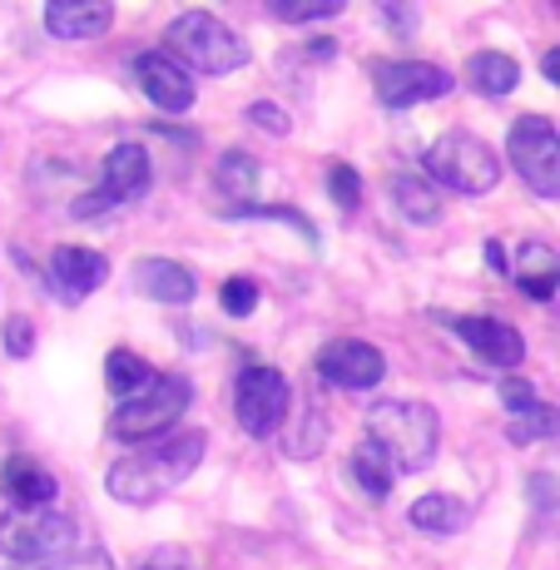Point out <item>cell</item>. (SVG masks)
<instances>
[{
    "label": "cell",
    "mask_w": 560,
    "mask_h": 570,
    "mask_svg": "<svg viewBox=\"0 0 560 570\" xmlns=\"http://www.w3.org/2000/svg\"><path fill=\"white\" fill-rule=\"evenodd\" d=\"M327 194H333L337 208H357L362 204V179L353 164H333V174H327Z\"/></svg>",
    "instance_id": "cell-30"
},
{
    "label": "cell",
    "mask_w": 560,
    "mask_h": 570,
    "mask_svg": "<svg viewBox=\"0 0 560 570\" xmlns=\"http://www.w3.org/2000/svg\"><path fill=\"white\" fill-rule=\"evenodd\" d=\"M546 436H560V407L541 402V407L521 412L507 422V442L511 446H531V442H546Z\"/></svg>",
    "instance_id": "cell-25"
},
{
    "label": "cell",
    "mask_w": 560,
    "mask_h": 570,
    "mask_svg": "<svg viewBox=\"0 0 560 570\" xmlns=\"http://www.w3.org/2000/svg\"><path fill=\"white\" fill-rule=\"evenodd\" d=\"M288 377H283L278 367H248L244 377H238L234 387V416L238 426H244L248 436H273L283 426V416H288Z\"/></svg>",
    "instance_id": "cell-8"
},
{
    "label": "cell",
    "mask_w": 560,
    "mask_h": 570,
    "mask_svg": "<svg viewBox=\"0 0 560 570\" xmlns=\"http://www.w3.org/2000/svg\"><path fill=\"white\" fill-rule=\"evenodd\" d=\"M317 377L343 392H372L387 377V357H382V347L362 343V337H337L317 353Z\"/></svg>",
    "instance_id": "cell-11"
},
{
    "label": "cell",
    "mask_w": 560,
    "mask_h": 570,
    "mask_svg": "<svg viewBox=\"0 0 560 570\" xmlns=\"http://www.w3.org/2000/svg\"><path fill=\"white\" fill-rule=\"evenodd\" d=\"M218 303H224L228 317H248L258 308V283L254 278H228L224 288H218Z\"/></svg>",
    "instance_id": "cell-29"
},
{
    "label": "cell",
    "mask_w": 560,
    "mask_h": 570,
    "mask_svg": "<svg viewBox=\"0 0 560 570\" xmlns=\"http://www.w3.org/2000/svg\"><path fill=\"white\" fill-rule=\"evenodd\" d=\"M80 546V525L60 511H6L0 517V556L16 566H65Z\"/></svg>",
    "instance_id": "cell-4"
},
{
    "label": "cell",
    "mask_w": 560,
    "mask_h": 570,
    "mask_svg": "<svg viewBox=\"0 0 560 570\" xmlns=\"http://www.w3.org/2000/svg\"><path fill=\"white\" fill-rule=\"evenodd\" d=\"M452 75L442 65H426V60H382L372 65V90L387 109H412L426 100H442L452 95Z\"/></svg>",
    "instance_id": "cell-10"
},
{
    "label": "cell",
    "mask_w": 560,
    "mask_h": 570,
    "mask_svg": "<svg viewBox=\"0 0 560 570\" xmlns=\"http://www.w3.org/2000/svg\"><path fill=\"white\" fill-rule=\"evenodd\" d=\"M204 452H208L204 432H174V436H164L159 446H149V452H135L109 466L105 491L115 501H125V507H154L159 497H169L174 487H184V481L194 476Z\"/></svg>",
    "instance_id": "cell-1"
},
{
    "label": "cell",
    "mask_w": 560,
    "mask_h": 570,
    "mask_svg": "<svg viewBox=\"0 0 560 570\" xmlns=\"http://www.w3.org/2000/svg\"><path fill=\"white\" fill-rule=\"evenodd\" d=\"M327 446V416L317 412V402H303V416L298 426H293V436L283 442V452L288 456H317Z\"/></svg>",
    "instance_id": "cell-26"
},
{
    "label": "cell",
    "mask_w": 560,
    "mask_h": 570,
    "mask_svg": "<svg viewBox=\"0 0 560 570\" xmlns=\"http://www.w3.org/2000/svg\"><path fill=\"white\" fill-rule=\"evenodd\" d=\"M135 75H139L145 100L154 109H164V115H184V109L194 105V75L184 70L169 50H145L135 60Z\"/></svg>",
    "instance_id": "cell-13"
},
{
    "label": "cell",
    "mask_w": 560,
    "mask_h": 570,
    "mask_svg": "<svg viewBox=\"0 0 560 570\" xmlns=\"http://www.w3.org/2000/svg\"><path fill=\"white\" fill-rule=\"evenodd\" d=\"M541 70H546V80H551V85H560V50L541 55Z\"/></svg>",
    "instance_id": "cell-37"
},
{
    "label": "cell",
    "mask_w": 560,
    "mask_h": 570,
    "mask_svg": "<svg viewBox=\"0 0 560 570\" xmlns=\"http://www.w3.org/2000/svg\"><path fill=\"white\" fill-rule=\"evenodd\" d=\"M466 85L481 95H511L521 85V65L501 50H481L466 60Z\"/></svg>",
    "instance_id": "cell-20"
},
{
    "label": "cell",
    "mask_w": 560,
    "mask_h": 570,
    "mask_svg": "<svg viewBox=\"0 0 560 570\" xmlns=\"http://www.w3.org/2000/svg\"><path fill=\"white\" fill-rule=\"evenodd\" d=\"M501 402H507V412H511V416L541 407V397H536V387H531L525 377H507V382H501Z\"/></svg>",
    "instance_id": "cell-31"
},
{
    "label": "cell",
    "mask_w": 560,
    "mask_h": 570,
    "mask_svg": "<svg viewBox=\"0 0 560 570\" xmlns=\"http://www.w3.org/2000/svg\"><path fill=\"white\" fill-rule=\"evenodd\" d=\"M189 402H194L189 377L169 372L149 392H139L135 402H119V412L109 416V436L115 442H164V432L189 412Z\"/></svg>",
    "instance_id": "cell-5"
},
{
    "label": "cell",
    "mask_w": 560,
    "mask_h": 570,
    "mask_svg": "<svg viewBox=\"0 0 560 570\" xmlns=\"http://www.w3.org/2000/svg\"><path fill=\"white\" fill-rule=\"evenodd\" d=\"M367 436L392 456L397 471H426L436 462V446H442V426L436 412L426 402H372L367 412Z\"/></svg>",
    "instance_id": "cell-2"
},
{
    "label": "cell",
    "mask_w": 560,
    "mask_h": 570,
    "mask_svg": "<svg viewBox=\"0 0 560 570\" xmlns=\"http://www.w3.org/2000/svg\"><path fill=\"white\" fill-rule=\"evenodd\" d=\"M164 40H169V55L189 75L194 70L199 75H234L248 65V46L218 16H208V10H184V16H174V26Z\"/></svg>",
    "instance_id": "cell-3"
},
{
    "label": "cell",
    "mask_w": 560,
    "mask_h": 570,
    "mask_svg": "<svg viewBox=\"0 0 560 570\" xmlns=\"http://www.w3.org/2000/svg\"><path fill=\"white\" fill-rule=\"evenodd\" d=\"M337 10H343V0H268V16L283 26H307V20L337 16Z\"/></svg>",
    "instance_id": "cell-27"
},
{
    "label": "cell",
    "mask_w": 560,
    "mask_h": 570,
    "mask_svg": "<svg viewBox=\"0 0 560 570\" xmlns=\"http://www.w3.org/2000/svg\"><path fill=\"white\" fill-rule=\"evenodd\" d=\"M30 347H36V327H30L26 313L6 317V353L10 357H30Z\"/></svg>",
    "instance_id": "cell-32"
},
{
    "label": "cell",
    "mask_w": 560,
    "mask_h": 570,
    "mask_svg": "<svg viewBox=\"0 0 560 570\" xmlns=\"http://www.w3.org/2000/svg\"><path fill=\"white\" fill-rule=\"evenodd\" d=\"M507 149H511L515 174L531 184V194L560 199V135L551 119H541V115L515 119L507 135Z\"/></svg>",
    "instance_id": "cell-7"
},
{
    "label": "cell",
    "mask_w": 560,
    "mask_h": 570,
    "mask_svg": "<svg viewBox=\"0 0 560 570\" xmlns=\"http://www.w3.org/2000/svg\"><path fill=\"white\" fill-rule=\"evenodd\" d=\"M422 164L436 184H446V189H456V194H491L497 179H501L497 149L477 135H461V129L442 135L436 145H426Z\"/></svg>",
    "instance_id": "cell-6"
},
{
    "label": "cell",
    "mask_w": 560,
    "mask_h": 570,
    "mask_svg": "<svg viewBox=\"0 0 560 570\" xmlns=\"http://www.w3.org/2000/svg\"><path fill=\"white\" fill-rule=\"evenodd\" d=\"M214 179H218V189H224L228 199H254V189H258V159L244 155V149H224Z\"/></svg>",
    "instance_id": "cell-24"
},
{
    "label": "cell",
    "mask_w": 560,
    "mask_h": 570,
    "mask_svg": "<svg viewBox=\"0 0 560 570\" xmlns=\"http://www.w3.org/2000/svg\"><path fill=\"white\" fill-rule=\"evenodd\" d=\"M115 20L105 0H55L46 6V30L55 40H100Z\"/></svg>",
    "instance_id": "cell-17"
},
{
    "label": "cell",
    "mask_w": 560,
    "mask_h": 570,
    "mask_svg": "<svg viewBox=\"0 0 560 570\" xmlns=\"http://www.w3.org/2000/svg\"><path fill=\"white\" fill-rule=\"evenodd\" d=\"M487 263H491V268L507 273V254H501V244H487Z\"/></svg>",
    "instance_id": "cell-38"
},
{
    "label": "cell",
    "mask_w": 560,
    "mask_h": 570,
    "mask_svg": "<svg viewBox=\"0 0 560 570\" xmlns=\"http://www.w3.org/2000/svg\"><path fill=\"white\" fill-rule=\"evenodd\" d=\"M407 521L416 525V531H426V535H456V531H466V525H471V507H466V501L442 497V491H436V497L412 501Z\"/></svg>",
    "instance_id": "cell-19"
},
{
    "label": "cell",
    "mask_w": 560,
    "mask_h": 570,
    "mask_svg": "<svg viewBox=\"0 0 560 570\" xmlns=\"http://www.w3.org/2000/svg\"><path fill=\"white\" fill-rule=\"evenodd\" d=\"M109 278V263L95 248H55L50 258V288L65 303H85L90 293H100Z\"/></svg>",
    "instance_id": "cell-15"
},
{
    "label": "cell",
    "mask_w": 560,
    "mask_h": 570,
    "mask_svg": "<svg viewBox=\"0 0 560 570\" xmlns=\"http://www.w3.org/2000/svg\"><path fill=\"white\" fill-rule=\"evenodd\" d=\"M228 218H278V224H293V228H298L307 244H317V228L307 224L298 208H278V204H238V208H228Z\"/></svg>",
    "instance_id": "cell-28"
},
{
    "label": "cell",
    "mask_w": 560,
    "mask_h": 570,
    "mask_svg": "<svg viewBox=\"0 0 560 570\" xmlns=\"http://www.w3.org/2000/svg\"><path fill=\"white\" fill-rule=\"evenodd\" d=\"M135 288L145 293L154 303H194V293H199V278H194L184 263L174 258H139L135 263Z\"/></svg>",
    "instance_id": "cell-18"
},
{
    "label": "cell",
    "mask_w": 560,
    "mask_h": 570,
    "mask_svg": "<svg viewBox=\"0 0 560 570\" xmlns=\"http://www.w3.org/2000/svg\"><path fill=\"white\" fill-rule=\"evenodd\" d=\"M60 570H115V566H109L105 551H85V556H70Z\"/></svg>",
    "instance_id": "cell-35"
},
{
    "label": "cell",
    "mask_w": 560,
    "mask_h": 570,
    "mask_svg": "<svg viewBox=\"0 0 560 570\" xmlns=\"http://www.w3.org/2000/svg\"><path fill=\"white\" fill-rule=\"evenodd\" d=\"M353 476H357V487L367 491V497H387V491H392V476H397V466H392V456L367 436V442H362L357 452H353Z\"/></svg>",
    "instance_id": "cell-23"
},
{
    "label": "cell",
    "mask_w": 560,
    "mask_h": 570,
    "mask_svg": "<svg viewBox=\"0 0 560 570\" xmlns=\"http://www.w3.org/2000/svg\"><path fill=\"white\" fill-rule=\"evenodd\" d=\"M387 194H392V204H397V214L412 218V224H436V218H442L436 189L422 184V179H412V174H397V179L387 184Z\"/></svg>",
    "instance_id": "cell-22"
},
{
    "label": "cell",
    "mask_w": 560,
    "mask_h": 570,
    "mask_svg": "<svg viewBox=\"0 0 560 570\" xmlns=\"http://www.w3.org/2000/svg\"><path fill=\"white\" fill-rule=\"evenodd\" d=\"M436 317L452 327V333L481 357V363H491V367H521L525 337L515 333L511 323H501V317H487V313H436Z\"/></svg>",
    "instance_id": "cell-12"
},
{
    "label": "cell",
    "mask_w": 560,
    "mask_h": 570,
    "mask_svg": "<svg viewBox=\"0 0 560 570\" xmlns=\"http://www.w3.org/2000/svg\"><path fill=\"white\" fill-rule=\"evenodd\" d=\"M511 278H515V288L531 293V298L541 303L546 313L560 317V254H556L551 244H541V238H525V244L515 248Z\"/></svg>",
    "instance_id": "cell-14"
},
{
    "label": "cell",
    "mask_w": 560,
    "mask_h": 570,
    "mask_svg": "<svg viewBox=\"0 0 560 570\" xmlns=\"http://www.w3.org/2000/svg\"><path fill=\"white\" fill-rule=\"evenodd\" d=\"M531 507H536V511H551V507H560V481H556V476L536 471V476H531Z\"/></svg>",
    "instance_id": "cell-34"
},
{
    "label": "cell",
    "mask_w": 560,
    "mask_h": 570,
    "mask_svg": "<svg viewBox=\"0 0 560 570\" xmlns=\"http://www.w3.org/2000/svg\"><path fill=\"white\" fill-rule=\"evenodd\" d=\"M382 20H387V26H397V30H412L416 26L412 10H397V6H382Z\"/></svg>",
    "instance_id": "cell-36"
},
{
    "label": "cell",
    "mask_w": 560,
    "mask_h": 570,
    "mask_svg": "<svg viewBox=\"0 0 560 570\" xmlns=\"http://www.w3.org/2000/svg\"><path fill=\"white\" fill-rule=\"evenodd\" d=\"M0 491L10 497V511H50L55 501V476L40 462H30V456H10L6 466H0Z\"/></svg>",
    "instance_id": "cell-16"
},
{
    "label": "cell",
    "mask_w": 560,
    "mask_h": 570,
    "mask_svg": "<svg viewBox=\"0 0 560 570\" xmlns=\"http://www.w3.org/2000/svg\"><path fill=\"white\" fill-rule=\"evenodd\" d=\"M149 155L139 145H115L105 155V184L100 189H90L85 199H75L70 204V214L75 218H95V214H105V208H119V204H135L139 194L149 189Z\"/></svg>",
    "instance_id": "cell-9"
},
{
    "label": "cell",
    "mask_w": 560,
    "mask_h": 570,
    "mask_svg": "<svg viewBox=\"0 0 560 570\" xmlns=\"http://www.w3.org/2000/svg\"><path fill=\"white\" fill-rule=\"evenodd\" d=\"M248 119L263 129V135H288V109L283 105H268V100H258V105H248Z\"/></svg>",
    "instance_id": "cell-33"
},
{
    "label": "cell",
    "mask_w": 560,
    "mask_h": 570,
    "mask_svg": "<svg viewBox=\"0 0 560 570\" xmlns=\"http://www.w3.org/2000/svg\"><path fill=\"white\" fill-rule=\"evenodd\" d=\"M105 382H109V392H115L119 402H135L139 392H149L159 377H154V367L139 353H129V347H115V353L105 357Z\"/></svg>",
    "instance_id": "cell-21"
}]
</instances>
